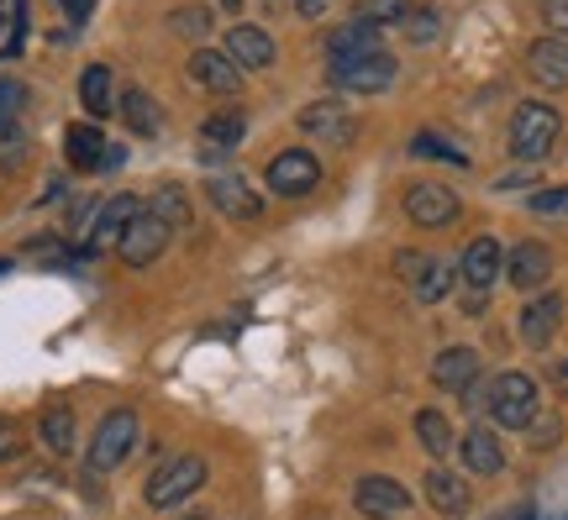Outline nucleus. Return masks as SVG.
Wrapping results in <instances>:
<instances>
[{
  "instance_id": "obj_1",
  "label": "nucleus",
  "mask_w": 568,
  "mask_h": 520,
  "mask_svg": "<svg viewBox=\"0 0 568 520\" xmlns=\"http://www.w3.org/2000/svg\"><path fill=\"white\" fill-rule=\"evenodd\" d=\"M558 132H564V121L558 111L542 101H521L510 111V153L521 163H542L558 147Z\"/></svg>"
},
{
  "instance_id": "obj_2",
  "label": "nucleus",
  "mask_w": 568,
  "mask_h": 520,
  "mask_svg": "<svg viewBox=\"0 0 568 520\" xmlns=\"http://www.w3.org/2000/svg\"><path fill=\"white\" fill-rule=\"evenodd\" d=\"M138 431H142L138 410H126V405L105 410L101 426H95V441H90V473H111V468H122L126 452L138 447Z\"/></svg>"
},
{
  "instance_id": "obj_3",
  "label": "nucleus",
  "mask_w": 568,
  "mask_h": 520,
  "mask_svg": "<svg viewBox=\"0 0 568 520\" xmlns=\"http://www.w3.org/2000/svg\"><path fill=\"white\" fill-rule=\"evenodd\" d=\"M205 483V458H195V452H184V458H169L153 468V479H148V504L153 510H180L195 489Z\"/></svg>"
},
{
  "instance_id": "obj_4",
  "label": "nucleus",
  "mask_w": 568,
  "mask_h": 520,
  "mask_svg": "<svg viewBox=\"0 0 568 520\" xmlns=\"http://www.w3.org/2000/svg\"><path fill=\"white\" fill-rule=\"evenodd\" d=\"M489 420L506 426V431H521L537 420V384L527 374H500L489 384Z\"/></svg>"
},
{
  "instance_id": "obj_5",
  "label": "nucleus",
  "mask_w": 568,
  "mask_h": 520,
  "mask_svg": "<svg viewBox=\"0 0 568 520\" xmlns=\"http://www.w3.org/2000/svg\"><path fill=\"white\" fill-rule=\"evenodd\" d=\"M268 190L280 195V201H301V195H311L316 184H322V163L311 159L305 147H284V153H274L264 169Z\"/></svg>"
},
{
  "instance_id": "obj_6",
  "label": "nucleus",
  "mask_w": 568,
  "mask_h": 520,
  "mask_svg": "<svg viewBox=\"0 0 568 520\" xmlns=\"http://www.w3.org/2000/svg\"><path fill=\"white\" fill-rule=\"evenodd\" d=\"M169 237H174V226H169L159 211L142 205L138 216H132V226L122 232V242H116V253H122V263H132V268H148L153 258H163Z\"/></svg>"
},
{
  "instance_id": "obj_7",
  "label": "nucleus",
  "mask_w": 568,
  "mask_h": 520,
  "mask_svg": "<svg viewBox=\"0 0 568 520\" xmlns=\"http://www.w3.org/2000/svg\"><path fill=\"white\" fill-rule=\"evenodd\" d=\"M400 279H410V295H416V305H437L447 300V289H453V279H458V268L447 258H432V253H400Z\"/></svg>"
},
{
  "instance_id": "obj_8",
  "label": "nucleus",
  "mask_w": 568,
  "mask_h": 520,
  "mask_svg": "<svg viewBox=\"0 0 568 520\" xmlns=\"http://www.w3.org/2000/svg\"><path fill=\"white\" fill-rule=\"evenodd\" d=\"M138 211H142L138 195H111V201L95 205V221H90V232H84V242H80L84 258H95V253H105V247H116Z\"/></svg>"
},
{
  "instance_id": "obj_9",
  "label": "nucleus",
  "mask_w": 568,
  "mask_h": 520,
  "mask_svg": "<svg viewBox=\"0 0 568 520\" xmlns=\"http://www.w3.org/2000/svg\"><path fill=\"white\" fill-rule=\"evenodd\" d=\"M406 216L416 221V226H453V221L464 216V201H458L447 184L422 180L406 190Z\"/></svg>"
},
{
  "instance_id": "obj_10",
  "label": "nucleus",
  "mask_w": 568,
  "mask_h": 520,
  "mask_svg": "<svg viewBox=\"0 0 568 520\" xmlns=\"http://www.w3.org/2000/svg\"><path fill=\"white\" fill-rule=\"evenodd\" d=\"M322 53H326V69L374 59V53H385V48H379V27H368V21H343V27H332L322 38Z\"/></svg>"
},
{
  "instance_id": "obj_11",
  "label": "nucleus",
  "mask_w": 568,
  "mask_h": 520,
  "mask_svg": "<svg viewBox=\"0 0 568 520\" xmlns=\"http://www.w3.org/2000/svg\"><path fill=\"white\" fill-rule=\"evenodd\" d=\"M353 504H358V516H368V520H400V516H410V489L385 479V473H374V479H358Z\"/></svg>"
},
{
  "instance_id": "obj_12",
  "label": "nucleus",
  "mask_w": 568,
  "mask_h": 520,
  "mask_svg": "<svg viewBox=\"0 0 568 520\" xmlns=\"http://www.w3.org/2000/svg\"><path fill=\"white\" fill-rule=\"evenodd\" d=\"M205 195H211V205L232 221H258L264 216V201H258V190H253L243 174H211V180H205Z\"/></svg>"
},
{
  "instance_id": "obj_13",
  "label": "nucleus",
  "mask_w": 568,
  "mask_h": 520,
  "mask_svg": "<svg viewBox=\"0 0 568 520\" xmlns=\"http://www.w3.org/2000/svg\"><path fill=\"white\" fill-rule=\"evenodd\" d=\"M458 274H464V284L474 289V295L495 289V279L506 274V247H500L495 237H474L464 247V258H458Z\"/></svg>"
},
{
  "instance_id": "obj_14",
  "label": "nucleus",
  "mask_w": 568,
  "mask_h": 520,
  "mask_svg": "<svg viewBox=\"0 0 568 520\" xmlns=\"http://www.w3.org/2000/svg\"><path fill=\"white\" fill-rule=\"evenodd\" d=\"M190 80L211 90V95H243V69L226 59V53H211V48H195L190 53Z\"/></svg>"
},
{
  "instance_id": "obj_15",
  "label": "nucleus",
  "mask_w": 568,
  "mask_h": 520,
  "mask_svg": "<svg viewBox=\"0 0 568 520\" xmlns=\"http://www.w3.org/2000/svg\"><path fill=\"white\" fill-rule=\"evenodd\" d=\"M527 74L542 90H568V38H537L527 48Z\"/></svg>"
},
{
  "instance_id": "obj_16",
  "label": "nucleus",
  "mask_w": 568,
  "mask_h": 520,
  "mask_svg": "<svg viewBox=\"0 0 568 520\" xmlns=\"http://www.w3.org/2000/svg\"><path fill=\"white\" fill-rule=\"evenodd\" d=\"M474 379H479V353L474 347H443L437 358H432V384L437 389H453V395H468L474 389Z\"/></svg>"
},
{
  "instance_id": "obj_17",
  "label": "nucleus",
  "mask_w": 568,
  "mask_h": 520,
  "mask_svg": "<svg viewBox=\"0 0 568 520\" xmlns=\"http://www.w3.org/2000/svg\"><path fill=\"white\" fill-rule=\"evenodd\" d=\"M332 80H337V90H347V95H379V90L395 80V59H389V53H374V59L343 63V69H332Z\"/></svg>"
},
{
  "instance_id": "obj_18",
  "label": "nucleus",
  "mask_w": 568,
  "mask_h": 520,
  "mask_svg": "<svg viewBox=\"0 0 568 520\" xmlns=\"http://www.w3.org/2000/svg\"><path fill=\"white\" fill-rule=\"evenodd\" d=\"M548 274H552L548 242H516L506 253V279L516 289H537V284H548Z\"/></svg>"
},
{
  "instance_id": "obj_19",
  "label": "nucleus",
  "mask_w": 568,
  "mask_h": 520,
  "mask_svg": "<svg viewBox=\"0 0 568 520\" xmlns=\"http://www.w3.org/2000/svg\"><path fill=\"white\" fill-rule=\"evenodd\" d=\"M426 500L447 520H464L468 510H474V494H468L464 473H447V468H432V473H426Z\"/></svg>"
},
{
  "instance_id": "obj_20",
  "label": "nucleus",
  "mask_w": 568,
  "mask_h": 520,
  "mask_svg": "<svg viewBox=\"0 0 568 520\" xmlns=\"http://www.w3.org/2000/svg\"><path fill=\"white\" fill-rule=\"evenodd\" d=\"M226 59L237 63V69H268V63H274V38H268L264 27L237 21V27L226 32Z\"/></svg>"
},
{
  "instance_id": "obj_21",
  "label": "nucleus",
  "mask_w": 568,
  "mask_h": 520,
  "mask_svg": "<svg viewBox=\"0 0 568 520\" xmlns=\"http://www.w3.org/2000/svg\"><path fill=\"white\" fill-rule=\"evenodd\" d=\"M564 326V295H537V300L521 310V341L527 347H548Z\"/></svg>"
},
{
  "instance_id": "obj_22",
  "label": "nucleus",
  "mask_w": 568,
  "mask_h": 520,
  "mask_svg": "<svg viewBox=\"0 0 568 520\" xmlns=\"http://www.w3.org/2000/svg\"><path fill=\"white\" fill-rule=\"evenodd\" d=\"M301 132L305 137H322V142H347L353 137V116H347V105H337V101H311L301 111Z\"/></svg>"
},
{
  "instance_id": "obj_23",
  "label": "nucleus",
  "mask_w": 568,
  "mask_h": 520,
  "mask_svg": "<svg viewBox=\"0 0 568 520\" xmlns=\"http://www.w3.org/2000/svg\"><path fill=\"white\" fill-rule=\"evenodd\" d=\"M63 153H69L74 169L90 174V169H105V153H111V147H105V137H101V126H95V121H74V126L63 132Z\"/></svg>"
},
{
  "instance_id": "obj_24",
  "label": "nucleus",
  "mask_w": 568,
  "mask_h": 520,
  "mask_svg": "<svg viewBox=\"0 0 568 520\" xmlns=\"http://www.w3.org/2000/svg\"><path fill=\"white\" fill-rule=\"evenodd\" d=\"M464 462L468 473L495 479V473H506V447H500V437L489 426H474V431H464Z\"/></svg>"
},
{
  "instance_id": "obj_25",
  "label": "nucleus",
  "mask_w": 568,
  "mask_h": 520,
  "mask_svg": "<svg viewBox=\"0 0 568 520\" xmlns=\"http://www.w3.org/2000/svg\"><path fill=\"white\" fill-rule=\"evenodd\" d=\"M38 437H42V447H48L53 458H69V452H74V410H69L63 400H53L38 416Z\"/></svg>"
},
{
  "instance_id": "obj_26",
  "label": "nucleus",
  "mask_w": 568,
  "mask_h": 520,
  "mask_svg": "<svg viewBox=\"0 0 568 520\" xmlns=\"http://www.w3.org/2000/svg\"><path fill=\"white\" fill-rule=\"evenodd\" d=\"M80 105L95 121L111 116V105H116V84H111V69H105V63H90V69L80 74Z\"/></svg>"
},
{
  "instance_id": "obj_27",
  "label": "nucleus",
  "mask_w": 568,
  "mask_h": 520,
  "mask_svg": "<svg viewBox=\"0 0 568 520\" xmlns=\"http://www.w3.org/2000/svg\"><path fill=\"white\" fill-rule=\"evenodd\" d=\"M116 105H122L126 126H132L138 137H159L163 111H159V105H153V95H148V90H122V95H116Z\"/></svg>"
},
{
  "instance_id": "obj_28",
  "label": "nucleus",
  "mask_w": 568,
  "mask_h": 520,
  "mask_svg": "<svg viewBox=\"0 0 568 520\" xmlns=\"http://www.w3.org/2000/svg\"><path fill=\"white\" fill-rule=\"evenodd\" d=\"M247 132V116L243 111H216V116L201 121V137L211 142V147H237Z\"/></svg>"
},
{
  "instance_id": "obj_29",
  "label": "nucleus",
  "mask_w": 568,
  "mask_h": 520,
  "mask_svg": "<svg viewBox=\"0 0 568 520\" xmlns=\"http://www.w3.org/2000/svg\"><path fill=\"white\" fill-rule=\"evenodd\" d=\"M416 437H422V447L432 452V458H447V447H453V426H447L443 410H422V416H416Z\"/></svg>"
},
{
  "instance_id": "obj_30",
  "label": "nucleus",
  "mask_w": 568,
  "mask_h": 520,
  "mask_svg": "<svg viewBox=\"0 0 568 520\" xmlns=\"http://www.w3.org/2000/svg\"><path fill=\"white\" fill-rule=\"evenodd\" d=\"M406 11L410 0H353V21H368V27H395Z\"/></svg>"
},
{
  "instance_id": "obj_31",
  "label": "nucleus",
  "mask_w": 568,
  "mask_h": 520,
  "mask_svg": "<svg viewBox=\"0 0 568 520\" xmlns=\"http://www.w3.org/2000/svg\"><path fill=\"white\" fill-rule=\"evenodd\" d=\"M410 153H416V159H443V163H458V169L468 163L464 147H453V142H443L437 132H416V137H410Z\"/></svg>"
},
{
  "instance_id": "obj_32",
  "label": "nucleus",
  "mask_w": 568,
  "mask_h": 520,
  "mask_svg": "<svg viewBox=\"0 0 568 520\" xmlns=\"http://www.w3.org/2000/svg\"><path fill=\"white\" fill-rule=\"evenodd\" d=\"M148 211H159V216L169 221V226H184V221H190V205H184L180 184H159V190H153V205H148Z\"/></svg>"
},
{
  "instance_id": "obj_33",
  "label": "nucleus",
  "mask_w": 568,
  "mask_h": 520,
  "mask_svg": "<svg viewBox=\"0 0 568 520\" xmlns=\"http://www.w3.org/2000/svg\"><path fill=\"white\" fill-rule=\"evenodd\" d=\"M27 153H32L27 132H21L17 121H6V126H0V169H17V163H27Z\"/></svg>"
},
{
  "instance_id": "obj_34",
  "label": "nucleus",
  "mask_w": 568,
  "mask_h": 520,
  "mask_svg": "<svg viewBox=\"0 0 568 520\" xmlns=\"http://www.w3.org/2000/svg\"><path fill=\"white\" fill-rule=\"evenodd\" d=\"M400 27H406L410 42H432L437 38V11H432V6H410L406 17H400Z\"/></svg>"
},
{
  "instance_id": "obj_35",
  "label": "nucleus",
  "mask_w": 568,
  "mask_h": 520,
  "mask_svg": "<svg viewBox=\"0 0 568 520\" xmlns=\"http://www.w3.org/2000/svg\"><path fill=\"white\" fill-rule=\"evenodd\" d=\"M21 105H27V84H21V80H0V126H6V121H17Z\"/></svg>"
},
{
  "instance_id": "obj_36",
  "label": "nucleus",
  "mask_w": 568,
  "mask_h": 520,
  "mask_svg": "<svg viewBox=\"0 0 568 520\" xmlns=\"http://www.w3.org/2000/svg\"><path fill=\"white\" fill-rule=\"evenodd\" d=\"M531 211H537V216H558V211H568V190H537V195H531Z\"/></svg>"
},
{
  "instance_id": "obj_37",
  "label": "nucleus",
  "mask_w": 568,
  "mask_h": 520,
  "mask_svg": "<svg viewBox=\"0 0 568 520\" xmlns=\"http://www.w3.org/2000/svg\"><path fill=\"white\" fill-rule=\"evenodd\" d=\"M174 27H180V32H190V38H201L205 27H211V11H201V6H184L180 17H174Z\"/></svg>"
},
{
  "instance_id": "obj_38",
  "label": "nucleus",
  "mask_w": 568,
  "mask_h": 520,
  "mask_svg": "<svg viewBox=\"0 0 568 520\" xmlns=\"http://www.w3.org/2000/svg\"><path fill=\"white\" fill-rule=\"evenodd\" d=\"M542 21H548L558 38H568V0H542Z\"/></svg>"
},
{
  "instance_id": "obj_39",
  "label": "nucleus",
  "mask_w": 568,
  "mask_h": 520,
  "mask_svg": "<svg viewBox=\"0 0 568 520\" xmlns=\"http://www.w3.org/2000/svg\"><path fill=\"white\" fill-rule=\"evenodd\" d=\"M17 452H21V431L11 420H0V462H11Z\"/></svg>"
},
{
  "instance_id": "obj_40",
  "label": "nucleus",
  "mask_w": 568,
  "mask_h": 520,
  "mask_svg": "<svg viewBox=\"0 0 568 520\" xmlns=\"http://www.w3.org/2000/svg\"><path fill=\"white\" fill-rule=\"evenodd\" d=\"M63 6V17L74 21V27H80V21H90V11H95V0H59Z\"/></svg>"
},
{
  "instance_id": "obj_41",
  "label": "nucleus",
  "mask_w": 568,
  "mask_h": 520,
  "mask_svg": "<svg viewBox=\"0 0 568 520\" xmlns=\"http://www.w3.org/2000/svg\"><path fill=\"white\" fill-rule=\"evenodd\" d=\"M295 11H301L305 21H316V17L326 11V0H295Z\"/></svg>"
},
{
  "instance_id": "obj_42",
  "label": "nucleus",
  "mask_w": 568,
  "mask_h": 520,
  "mask_svg": "<svg viewBox=\"0 0 568 520\" xmlns=\"http://www.w3.org/2000/svg\"><path fill=\"white\" fill-rule=\"evenodd\" d=\"M216 6H222V11H243V0H216Z\"/></svg>"
},
{
  "instance_id": "obj_43",
  "label": "nucleus",
  "mask_w": 568,
  "mask_h": 520,
  "mask_svg": "<svg viewBox=\"0 0 568 520\" xmlns=\"http://www.w3.org/2000/svg\"><path fill=\"white\" fill-rule=\"evenodd\" d=\"M6 268H11V258H0V274H6Z\"/></svg>"
},
{
  "instance_id": "obj_44",
  "label": "nucleus",
  "mask_w": 568,
  "mask_h": 520,
  "mask_svg": "<svg viewBox=\"0 0 568 520\" xmlns=\"http://www.w3.org/2000/svg\"><path fill=\"white\" fill-rule=\"evenodd\" d=\"M190 520H205V516H190Z\"/></svg>"
},
{
  "instance_id": "obj_45",
  "label": "nucleus",
  "mask_w": 568,
  "mask_h": 520,
  "mask_svg": "<svg viewBox=\"0 0 568 520\" xmlns=\"http://www.w3.org/2000/svg\"><path fill=\"white\" fill-rule=\"evenodd\" d=\"M0 27H6V17H0Z\"/></svg>"
}]
</instances>
